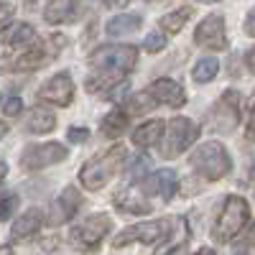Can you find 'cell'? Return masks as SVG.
I'll list each match as a JSON object with an SVG mask.
<instances>
[{
    "label": "cell",
    "instance_id": "cell-26",
    "mask_svg": "<svg viewBox=\"0 0 255 255\" xmlns=\"http://www.w3.org/2000/svg\"><path fill=\"white\" fill-rule=\"evenodd\" d=\"M217 72H220V61L212 59V56H207V59H199V61L194 64L191 77H194L197 84H207V82H212V79L217 77Z\"/></svg>",
    "mask_w": 255,
    "mask_h": 255
},
{
    "label": "cell",
    "instance_id": "cell-25",
    "mask_svg": "<svg viewBox=\"0 0 255 255\" xmlns=\"http://www.w3.org/2000/svg\"><path fill=\"white\" fill-rule=\"evenodd\" d=\"M128 105H125V113L128 115H145V113H151L153 108H156V100L151 97V92L148 90H143V92H135L130 100H125Z\"/></svg>",
    "mask_w": 255,
    "mask_h": 255
},
{
    "label": "cell",
    "instance_id": "cell-7",
    "mask_svg": "<svg viewBox=\"0 0 255 255\" xmlns=\"http://www.w3.org/2000/svg\"><path fill=\"white\" fill-rule=\"evenodd\" d=\"M110 227H113L110 215H105V212H95V215H90L87 220H82L79 225H74L69 230V240L79 250H95L105 240V235L110 232Z\"/></svg>",
    "mask_w": 255,
    "mask_h": 255
},
{
    "label": "cell",
    "instance_id": "cell-36",
    "mask_svg": "<svg viewBox=\"0 0 255 255\" xmlns=\"http://www.w3.org/2000/svg\"><path fill=\"white\" fill-rule=\"evenodd\" d=\"M194 255H215V250H212V248H202V250H197Z\"/></svg>",
    "mask_w": 255,
    "mask_h": 255
},
{
    "label": "cell",
    "instance_id": "cell-16",
    "mask_svg": "<svg viewBox=\"0 0 255 255\" xmlns=\"http://www.w3.org/2000/svg\"><path fill=\"white\" fill-rule=\"evenodd\" d=\"M51 56H56L54 49H46L44 44H38V46H33V49H28L23 54H18L8 69H13V72H33L38 67H44V64H49Z\"/></svg>",
    "mask_w": 255,
    "mask_h": 255
},
{
    "label": "cell",
    "instance_id": "cell-35",
    "mask_svg": "<svg viewBox=\"0 0 255 255\" xmlns=\"http://www.w3.org/2000/svg\"><path fill=\"white\" fill-rule=\"evenodd\" d=\"M248 245H253V248H255V222L250 225V232H248Z\"/></svg>",
    "mask_w": 255,
    "mask_h": 255
},
{
    "label": "cell",
    "instance_id": "cell-33",
    "mask_svg": "<svg viewBox=\"0 0 255 255\" xmlns=\"http://www.w3.org/2000/svg\"><path fill=\"white\" fill-rule=\"evenodd\" d=\"M248 140L255 143V108L250 110V120H248Z\"/></svg>",
    "mask_w": 255,
    "mask_h": 255
},
{
    "label": "cell",
    "instance_id": "cell-14",
    "mask_svg": "<svg viewBox=\"0 0 255 255\" xmlns=\"http://www.w3.org/2000/svg\"><path fill=\"white\" fill-rule=\"evenodd\" d=\"M151 97L156 102H163V105H171V108H181V105L186 102V92L179 82L174 79H168V77H161L151 84Z\"/></svg>",
    "mask_w": 255,
    "mask_h": 255
},
{
    "label": "cell",
    "instance_id": "cell-27",
    "mask_svg": "<svg viewBox=\"0 0 255 255\" xmlns=\"http://www.w3.org/2000/svg\"><path fill=\"white\" fill-rule=\"evenodd\" d=\"M18 207V197L13 194V191H8V194H0V222H5L13 212Z\"/></svg>",
    "mask_w": 255,
    "mask_h": 255
},
{
    "label": "cell",
    "instance_id": "cell-23",
    "mask_svg": "<svg viewBox=\"0 0 255 255\" xmlns=\"http://www.w3.org/2000/svg\"><path fill=\"white\" fill-rule=\"evenodd\" d=\"M100 130H102V135L105 138H120L125 130H128V113L123 110V108H115L113 113H108L105 115V120H102V125H100Z\"/></svg>",
    "mask_w": 255,
    "mask_h": 255
},
{
    "label": "cell",
    "instance_id": "cell-39",
    "mask_svg": "<svg viewBox=\"0 0 255 255\" xmlns=\"http://www.w3.org/2000/svg\"><path fill=\"white\" fill-rule=\"evenodd\" d=\"M0 255H13V253H10V248H3V250H0Z\"/></svg>",
    "mask_w": 255,
    "mask_h": 255
},
{
    "label": "cell",
    "instance_id": "cell-20",
    "mask_svg": "<svg viewBox=\"0 0 255 255\" xmlns=\"http://www.w3.org/2000/svg\"><path fill=\"white\" fill-rule=\"evenodd\" d=\"M140 26H143V18H140L138 13H120V15H113V18L108 20L105 31H108L110 38H123V36L135 33Z\"/></svg>",
    "mask_w": 255,
    "mask_h": 255
},
{
    "label": "cell",
    "instance_id": "cell-37",
    "mask_svg": "<svg viewBox=\"0 0 255 255\" xmlns=\"http://www.w3.org/2000/svg\"><path fill=\"white\" fill-rule=\"evenodd\" d=\"M5 174H8V166H5L3 161H0V181H3V179H5Z\"/></svg>",
    "mask_w": 255,
    "mask_h": 255
},
{
    "label": "cell",
    "instance_id": "cell-34",
    "mask_svg": "<svg viewBox=\"0 0 255 255\" xmlns=\"http://www.w3.org/2000/svg\"><path fill=\"white\" fill-rule=\"evenodd\" d=\"M248 69L255 74V46L250 49V54H248Z\"/></svg>",
    "mask_w": 255,
    "mask_h": 255
},
{
    "label": "cell",
    "instance_id": "cell-40",
    "mask_svg": "<svg viewBox=\"0 0 255 255\" xmlns=\"http://www.w3.org/2000/svg\"><path fill=\"white\" fill-rule=\"evenodd\" d=\"M250 181H253V194H255V171H253V179Z\"/></svg>",
    "mask_w": 255,
    "mask_h": 255
},
{
    "label": "cell",
    "instance_id": "cell-2",
    "mask_svg": "<svg viewBox=\"0 0 255 255\" xmlns=\"http://www.w3.org/2000/svg\"><path fill=\"white\" fill-rule=\"evenodd\" d=\"M125 163V145H113L108 151L92 156L87 163L79 168V184L90 191H97L108 184Z\"/></svg>",
    "mask_w": 255,
    "mask_h": 255
},
{
    "label": "cell",
    "instance_id": "cell-5",
    "mask_svg": "<svg viewBox=\"0 0 255 255\" xmlns=\"http://www.w3.org/2000/svg\"><path fill=\"white\" fill-rule=\"evenodd\" d=\"M174 227H176L174 220H168V217H161V220H153V222L130 225L113 240V248H125V245H130L135 240L143 243V245H158V243H166L174 235Z\"/></svg>",
    "mask_w": 255,
    "mask_h": 255
},
{
    "label": "cell",
    "instance_id": "cell-10",
    "mask_svg": "<svg viewBox=\"0 0 255 255\" xmlns=\"http://www.w3.org/2000/svg\"><path fill=\"white\" fill-rule=\"evenodd\" d=\"M194 41H197V46H202V49L225 51L230 46L227 44V31H225V18L220 13L207 15L197 26V31H194Z\"/></svg>",
    "mask_w": 255,
    "mask_h": 255
},
{
    "label": "cell",
    "instance_id": "cell-28",
    "mask_svg": "<svg viewBox=\"0 0 255 255\" xmlns=\"http://www.w3.org/2000/svg\"><path fill=\"white\" fill-rule=\"evenodd\" d=\"M143 49H145L148 54L163 51V49H166V36H163V33H148L145 41H143Z\"/></svg>",
    "mask_w": 255,
    "mask_h": 255
},
{
    "label": "cell",
    "instance_id": "cell-31",
    "mask_svg": "<svg viewBox=\"0 0 255 255\" xmlns=\"http://www.w3.org/2000/svg\"><path fill=\"white\" fill-rule=\"evenodd\" d=\"M148 163H151V161H148L145 156H138V158H133V163H130V176H133V179H138V176L145 171V168H148Z\"/></svg>",
    "mask_w": 255,
    "mask_h": 255
},
{
    "label": "cell",
    "instance_id": "cell-9",
    "mask_svg": "<svg viewBox=\"0 0 255 255\" xmlns=\"http://www.w3.org/2000/svg\"><path fill=\"white\" fill-rule=\"evenodd\" d=\"M67 145H61L56 140L51 143H36V145H28L23 153H20V166L26 171H38V168H46V166H54L59 161L67 158Z\"/></svg>",
    "mask_w": 255,
    "mask_h": 255
},
{
    "label": "cell",
    "instance_id": "cell-21",
    "mask_svg": "<svg viewBox=\"0 0 255 255\" xmlns=\"http://www.w3.org/2000/svg\"><path fill=\"white\" fill-rule=\"evenodd\" d=\"M79 13V5L74 3V0H54V3H49L44 8V18L46 23H72V20L77 18Z\"/></svg>",
    "mask_w": 255,
    "mask_h": 255
},
{
    "label": "cell",
    "instance_id": "cell-8",
    "mask_svg": "<svg viewBox=\"0 0 255 255\" xmlns=\"http://www.w3.org/2000/svg\"><path fill=\"white\" fill-rule=\"evenodd\" d=\"M240 92L235 90H227L222 92V97L215 102V108L209 110V125H212V130H217V133H232L235 130V125L240 123Z\"/></svg>",
    "mask_w": 255,
    "mask_h": 255
},
{
    "label": "cell",
    "instance_id": "cell-29",
    "mask_svg": "<svg viewBox=\"0 0 255 255\" xmlns=\"http://www.w3.org/2000/svg\"><path fill=\"white\" fill-rule=\"evenodd\" d=\"M20 110H23V100H20V97H8V100L3 102V113H5L8 118L20 115Z\"/></svg>",
    "mask_w": 255,
    "mask_h": 255
},
{
    "label": "cell",
    "instance_id": "cell-1",
    "mask_svg": "<svg viewBox=\"0 0 255 255\" xmlns=\"http://www.w3.org/2000/svg\"><path fill=\"white\" fill-rule=\"evenodd\" d=\"M138 49L130 44H110L100 46L90 54L92 74L87 77L84 87L87 92H110L113 87H120L128 72L135 69Z\"/></svg>",
    "mask_w": 255,
    "mask_h": 255
},
{
    "label": "cell",
    "instance_id": "cell-12",
    "mask_svg": "<svg viewBox=\"0 0 255 255\" xmlns=\"http://www.w3.org/2000/svg\"><path fill=\"white\" fill-rule=\"evenodd\" d=\"M179 189V179H176V171H171V168H158V171H153L151 176L143 179V197H158L163 202L174 199Z\"/></svg>",
    "mask_w": 255,
    "mask_h": 255
},
{
    "label": "cell",
    "instance_id": "cell-22",
    "mask_svg": "<svg viewBox=\"0 0 255 255\" xmlns=\"http://www.w3.org/2000/svg\"><path fill=\"white\" fill-rule=\"evenodd\" d=\"M163 133H166L163 120H148V123H143L140 128H135L133 143L140 145V148H151V145H158V143H161Z\"/></svg>",
    "mask_w": 255,
    "mask_h": 255
},
{
    "label": "cell",
    "instance_id": "cell-11",
    "mask_svg": "<svg viewBox=\"0 0 255 255\" xmlns=\"http://www.w3.org/2000/svg\"><path fill=\"white\" fill-rule=\"evenodd\" d=\"M38 100L51 102V105H56V108H69L72 100H74V82H72L69 72L54 74L44 87L38 90Z\"/></svg>",
    "mask_w": 255,
    "mask_h": 255
},
{
    "label": "cell",
    "instance_id": "cell-24",
    "mask_svg": "<svg viewBox=\"0 0 255 255\" xmlns=\"http://www.w3.org/2000/svg\"><path fill=\"white\" fill-rule=\"evenodd\" d=\"M189 18H191V5L176 8V10L166 13V15L161 18V28H163L168 36H174V33H179V31L186 26V20H189Z\"/></svg>",
    "mask_w": 255,
    "mask_h": 255
},
{
    "label": "cell",
    "instance_id": "cell-41",
    "mask_svg": "<svg viewBox=\"0 0 255 255\" xmlns=\"http://www.w3.org/2000/svg\"><path fill=\"white\" fill-rule=\"evenodd\" d=\"M0 10H3V5H0Z\"/></svg>",
    "mask_w": 255,
    "mask_h": 255
},
{
    "label": "cell",
    "instance_id": "cell-3",
    "mask_svg": "<svg viewBox=\"0 0 255 255\" xmlns=\"http://www.w3.org/2000/svg\"><path fill=\"white\" fill-rule=\"evenodd\" d=\"M191 168L207 181H220L230 174L232 168V161H230V153L227 148L217 140H207V143H199L194 148V153L189 158Z\"/></svg>",
    "mask_w": 255,
    "mask_h": 255
},
{
    "label": "cell",
    "instance_id": "cell-18",
    "mask_svg": "<svg viewBox=\"0 0 255 255\" xmlns=\"http://www.w3.org/2000/svg\"><path fill=\"white\" fill-rule=\"evenodd\" d=\"M54 128H56V115L49 108H44V105H36V108H31L26 113V130L28 133L46 135V133L54 130Z\"/></svg>",
    "mask_w": 255,
    "mask_h": 255
},
{
    "label": "cell",
    "instance_id": "cell-30",
    "mask_svg": "<svg viewBox=\"0 0 255 255\" xmlns=\"http://www.w3.org/2000/svg\"><path fill=\"white\" fill-rule=\"evenodd\" d=\"M67 138H69V143H84L90 138V130H87V128H69Z\"/></svg>",
    "mask_w": 255,
    "mask_h": 255
},
{
    "label": "cell",
    "instance_id": "cell-4",
    "mask_svg": "<svg viewBox=\"0 0 255 255\" xmlns=\"http://www.w3.org/2000/svg\"><path fill=\"white\" fill-rule=\"evenodd\" d=\"M248 220H250V204L238 194H230L215 220V227H212V240L220 245L230 243L232 238L240 235V230L248 225Z\"/></svg>",
    "mask_w": 255,
    "mask_h": 255
},
{
    "label": "cell",
    "instance_id": "cell-13",
    "mask_svg": "<svg viewBox=\"0 0 255 255\" xmlns=\"http://www.w3.org/2000/svg\"><path fill=\"white\" fill-rule=\"evenodd\" d=\"M79 204H82V194H79V189H77V186H67V189H64L61 194L51 202L49 222H51V225H64V222H69V220L77 215Z\"/></svg>",
    "mask_w": 255,
    "mask_h": 255
},
{
    "label": "cell",
    "instance_id": "cell-32",
    "mask_svg": "<svg viewBox=\"0 0 255 255\" xmlns=\"http://www.w3.org/2000/svg\"><path fill=\"white\" fill-rule=\"evenodd\" d=\"M245 33L255 38V8L248 13V20H245Z\"/></svg>",
    "mask_w": 255,
    "mask_h": 255
},
{
    "label": "cell",
    "instance_id": "cell-38",
    "mask_svg": "<svg viewBox=\"0 0 255 255\" xmlns=\"http://www.w3.org/2000/svg\"><path fill=\"white\" fill-rule=\"evenodd\" d=\"M5 133H8V125H5V123H0V138H3Z\"/></svg>",
    "mask_w": 255,
    "mask_h": 255
},
{
    "label": "cell",
    "instance_id": "cell-19",
    "mask_svg": "<svg viewBox=\"0 0 255 255\" xmlns=\"http://www.w3.org/2000/svg\"><path fill=\"white\" fill-rule=\"evenodd\" d=\"M115 207L120 212H133V215H148L153 209V204L145 197H138V191L128 184V189H120L115 194Z\"/></svg>",
    "mask_w": 255,
    "mask_h": 255
},
{
    "label": "cell",
    "instance_id": "cell-17",
    "mask_svg": "<svg viewBox=\"0 0 255 255\" xmlns=\"http://www.w3.org/2000/svg\"><path fill=\"white\" fill-rule=\"evenodd\" d=\"M41 225H44V212L36 209V207L26 209L23 215L15 220V225L10 227V240H13V243L28 240L31 235H36V232L41 230Z\"/></svg>",
    "mask_w": 255,
    "mask_h": 255
},
{
    "label": "cell",
    "instance_id": "cell-6",
    "mask_svg": "<svg viewBox=\"0 0 255 255\" xmlns=\"http://www.w3.org/2000/svg\"><path fill=\"white\" fill-rule=\"evenodd\" d=\"M199 138V125L189 118H174L168 120L166 133L161 140V156L163 158H176L184 151H189L191 143H197Z\"/></svg>",
    "mask_w": 255,
    "mask_h": 255
},
{
    "label": "cell",
    "instance_id": "cell-15",
    "mask_svg": "<svg viewBox=\"0 0 255 255\" xmlns=\"http://www.w3.org/2000/svg\"><path fill=\"white\" fill-rule=\"evenodd\" d=\"M3 41L10 49L20 51V54L33 49V46H38V36H36L33 26H28V23H10L3 31Z\"/></svg>",
    "mask_w": 255,
    "mask_h": 255
}]
</instances>
